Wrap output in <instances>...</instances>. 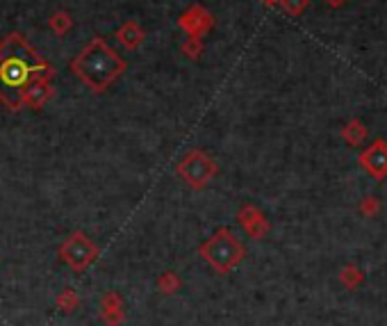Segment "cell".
I'll return each instance as SVG.
<instances>
[{
	"label": "cell",
	"mask_w": 387,
	"mask_h": 326,
	"mask_svg": "<svg viewBox=\"0 0 387 326\" xmlns=\"http://www.w3.org/2000/svg\"><path fill=\"white\" fill-rule=\"evenodd\" d=\"M55 66L21 32H10L0 41V103L7 112H21L23 91L32 82L53 80Z\"/></svg>",
	"instance_id": "6da1fadb"
},
{
	"label": "cell",
	"mask_w": 387,
	"mask_h": 326,
	"mask_svg": "<svg viewBox=\"0 0 387 326\" xmlns=\"http://www.w3.org/2000/svg\"><path fill=\"white\" fill-rule=\"evenodd\" d=\"M68 68H71L93 94H103L126 73L128 62L103 37H93L89 44L68 62Z\"/></svg>",
	"instance_id": "7a4b0ae2"
},
{
	"label": "cell",
	"mask_w": 387,
	"mask_h": 326,
	"mask_svg": "<svg viewBox=\"0 0 387 326\" xmlns=\"http://www.w3.org/2000/svg\"><path fill=\"white\" fill-rule=\"evenodd\" d=\"M199 255L217 274H230L242 265L246 246L239 242V237H235L230 228L223 226L199 246Z\"/></svg>",
	"instance_id": "3957f363"
},
{
	"label": "cell",
	"mask_w": 387,
	"mask_h": 326,
	"mask_svg": "<svg viewBox=\"0 0 387 326\" xmlns=\"http://www.w3.org/2000/svg\"><path fill=\"white\" fill-rule=\"evenodd\" d=\"M98 246L93 244V239L87 237V233L82 230H75L71 233L57 249V255L68 269H73L75 274L87 272L93 262L98 258Z\"/></svg>",
	"instance_id": "277c9868"
},
{
	"label": "cell",
	"mask_w": 387,
	"mask_h": 326,
	"mask_svg": "<svg viewBox=\"0 0 387 326\" xmlns=\"http://www.w3.org/2000/svg\"><path fill=\"white\" fill-rule=\"evenodd\" d=\"M176 174L187 187H192V190H203V187L219 174V165L205 151L192 149L176 165Z\"/></svg>",
	"instance_id": "5b68a950"
},
{
	"label": "cell",
	"mask_w": 387,
	"mask_h": 326,
	"mask_svg": "<svg viewBox=\"0 0 387 326\" xmlns=\"http://www.w3.org/2000/svg\"><path fill=\"white\" fill-rule=\"evenodd\" d=\"M178 28L183 30L189 39H203V37H208L210 30L214 28V16L205 10L203 5L194 3L180 14Z\"/></svg>",
	"instance_id": "8992f818"
},
{
	"label": "cell",
	"mask_w": 387,
	"mask_h": 326,
	"mask_svg": "<svg viewBox=\"0 0 387 326\" xmlns=\"http://www.w3.org/2000/svg\"><path fill=\"white\" fill-rule=\"evenodd\" d=\"M237 221H239V226L246 230V235L253 237V239H264L271 230L269 219H266L264 212L260 208H255L253 203H246V205L239 208Z\"/></svg>",
	"instance_id": "52a82bcc"
},
{
	"label": "cell",
	"mask_w": 387,
	"mask_h": 326,
	"mask_svg": "<svg viewBox=\"0 0 387 326\" xmlns=\"http://www.w3.org/2000/svg\"><path fill=\"white\" fill-rule=\"evenodd\" d=\"M98 313H100V320L105 322V326H123L128 320V313H126V302L121 292H116V290H109L100 297V304H98Z\"/></svg>",
	"instance_id": "ba28073f"
},
{
	"label": "cell",
	"mask_w": 387,
	"mask_h": 326,
	"mask_svg": "<svg viewBox=\"0 0 387 326\" xmlns=\"http://www.w3.org/2000/svg\"><path fill=\"white\" fill-rule=\"evenodd\" d=\"M360 165H363L376 180L387 178V142L376 140L372 147L360 153Z\"/></svg>",
	"instance_id": "9c48e42d"
},
{
	"label": "cell",
	"mask_w": 387,
	"mask_h": 326,
	"mask_svg": "<svg viewBox=\"0 0 387 326\" xmlns=\"http://www.w3.org/2000/svg\"><path fill=\"white\" fill-rule=\"evenodd\" d=\"M55 87H53V80H39V82H32L28 89L23 91V108H30V110H41L46 105V103L53 98Z\"/></svg>",
	"instance_id": "30bf717a"
},
{
	"label": "cell",
	"mask_w": 387,
	"mask_h": 326,
	"mask_svg": "<svg viewBox=\"0 0 387 326\" xmlns=\"http://www.w3.org/2000/svg\"><path fill=\"white\" fill-rule=\"evenodd\" d=\"M116 41L119 44H121L123 48H128V50H137L142 44H144V39H146V32H144V28L139 25V21H135V19H130V21H126L121 28L116 30Z\"/></svg>",
	"instance_id": "8fae6325"
},
{
	"label": "cell",
	"mask_w": 387,
	"mask_h": 326,
	"mask_svg": "<svg viewBox=\"0 0 387 326\" xmlns=\"http://www.w3.org/2000/svg\"><path fill=\"white\" fill-rule=\"evenodd\" d=\"M367 135H369V128L360 121V119H351V121L342 128L344 142L351 144V147H360V144L367 140Z\"/></svg>",
	"instance_id": "7c38bea8"
},
{
	"label": "cell",
	"mask_w": 387,
	"mask_h": 326,
	"mask_svg": "<svg viewBox=\"0 0 387 326\" xmlns=\"http://www.w3.org/2000/svg\"><path fill=\"white\" fill-rule=\"evenodd\" d=\"M155 288H158V292L160 295H165V297H171V295H176L180 288H183V281H180V276L176 272H165V274H160L158 281H155Z\"/></svg>",
	"instance_id": "4fadbf2b"
},
{
	"label": "cell",
	"mask_w": 387,
	"mask_h": 326,
	"mask_svg": "<svg viewBox=\"0 0 387 326\" xmlns=\"http://www.w3.org/2000/svg\"><path fill=\"white\" fill-rule=\"evenodd\" d=\"M48 28L53 34H57V37H64V34L73 28V16L68 14L66 10H57L50 14L48 19Z\"/></svg>",
	"instance_id": "5bb4252c"
},
{
	"label": "cell",
	"mask_w": 387,
	"mask_h": 326,
	"mask_svg": "<svg viewBox=\"0 0 387 326\" xmlns=\"http://www.w3.org/2000/svg\"><path fill=\"white\" fill-rule=\"evenodd\" d=\"M55 306L64 315H71V313H75V308L80 306V297H77V292L73 288H64L62 292L55 297Z\"/></svg>",
	"instance_id": "9a60e30c"
},
{
	"label": "cell",
	"mask_w": 387,
	"mask_h": 326,
	"mask_svg": "<svg viewBox=\"0 0 387 326\" xmlns=\"http://www.w3.org/2000/svg\"><path fill=\"white\" fill-rule=\"evenodd\" d=\"M278 5L289 16H301L310 7V0H278Z\"/></svg>",
	"instance_id": "2e32d148"
},
{
	"label": "cell",
	"mask_w": 387,
	"mask_h": 326,
	"mask_svg": "<svg viewBox=\"0 0 387 326\" xmlns=\"http://www.w3.org/2000/svg\"><path fill=\"white\" fill-rule=\"evenodd\" d=\"M180 50H183V53H185L189 59H199V57L203 55V50H205L203 39H187L185 44L180 46Z\"/></svg>",
	"instance_id": "e0dca14e"
},
{
	"label": "cell",
	"mask_w": 387,
	"mask_h": 326,
	"mask_svg": "<svg viewBox=\"0 0 387 326\" xmlns=\"http://www.w3.org/2000/svg\"><path fill=\"white\" fill-rule=\"evenodd\" d=\"M360 210H363L367 217H374V214L378 212V199H374V196H367V199L363 201V205H360Z\"/></svg>",
	"instance_id": "ac0fdd59"
},
{
	"label": "cell",
	"mask_w": 387,
	"mask_h": 326,
	"mask_svg": "<svg viewBox=\"0 0 387 326\" xmlns=\"http://www.w3.org/2000/svg\"><path fill=\"white\" fill-rule=\"evenodd\" d=\"M340 279L347 283V286H354L356 281H360V272L356 267H347V269L340 274Z\"/></svg>",
	"instance_id": "d6986e66"
},
{
	"label": "cell",
	"mask_w": 387,
	"mask_h": 326,
	"mask_svg": "<svg viewBox=\"0 0 387 326\" xmlns=\"http://www.w3.org/2000/svg\"><path fill=\"white\" fill-rule=\"evenodd\" d=\"M326 3H328L333 10H337V7H342L344 3H347V0H326Z\"/></svg>",
	"instance_id": "ffe728a7"
},
{
	"label": "cell",
	"mask_w": 387,
	"mask_h": 326,
	"mask_svg": "<svg viewBox=\"0 0 387 326\" xmlns=\"http://www.w3.org/2000/svg\"><path fill=\"white\" fill-rule=\"evenodd\" d=\"M264 5H269V7H273V5H278V0H262Z\"/></svg>",
	"instance_id": "44dd1931"
}]
</instances>
